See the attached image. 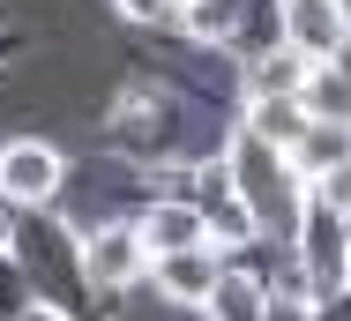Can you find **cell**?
I'll return each mask as SVG.
<instances>
[{
  "label": "cell",
  "instance_id": "cell-6",
  "mask_svg": "<svg viewBox=\"0 0 351 321\" xmlns=\"http://www.w3.org/2000/svg\"><path fill=\"white\" fill-rule=\"evenodd\" d=\"M142 247H149V261H157V254H187V247H202V209H187V202L149 209V217H142Z\"/></svg>",
  "mask_w": 351,
  "mask_h": 321
},
{
  "label": "cell",
  "instance_id": "cell-2",
  "mask_svg": "<svg viewBox=\"0 0 351 321\" xmlns=\"http://www.w3.org/2000/svg\"><path fill=\"white\" fill-rule=\"evenodd\" d=\"M232 187H239V202H247L254 217H277V209H284V187H291V165L277 157V142H262V134H239ZM284 217H291V209H284Z\"/></svg>",
  "mask_w": 351,
  "mask_h": 321
},
{
  "label": "cell",
  "instance_id": "cell-8",
  "mask_svg": "<svg viewBox=\"0 0 351 321\" xmlns=\"http://www.w3.org/2000/svg\"><path fill=\"white\" fill-rule=\"evenodd\" d=\"M306 128H314V112H306L299 97H254V112H247V134H262V142H277V150H299Z\"/></svg>",
  "mask_w": 351,
  "mask_h": 321
},
{
  "label": "cell",
  "instance_id": "cell-4",
  "mask_svg": "<svg viewBox=\"0 0 351 321\" xmlns=\"http://www.w3.org/2000/svg\"><path fill=\"white\" fill-rule=\"evenodd\" d=\"M142 261H149L142 224H112V232H97V239L82 247V269H90V284H97V292H105V284H135Z\"/></svg>",
  "mask_w": 351,
  "mask_h": 321
},
{
  "label": "cell",
  "instance_id": "cell-11",
  "mask_svg": "<svg viewBox=\"0 0 351 321\" xmlns=\"http://www.w3.org/2000/svg\"><path fill=\"white\" fill-rule=\"evenodd\" d=\"M232 15H239V0H195V15H187V23H195V38H224V30H232Z\"/></svg>",
  "mask_w": 351,
  "mask_h": 321
},
{
  "label": "cell",
  "instance_id": "cell-12",
  "mask_svg": "<svg viewBox=\"0 0 351 321\" xmlns=\"http://www.w3.org/2000/svg\"><path fill=\"white\" fill-rule=\"evenodd\" d=\"M120 15H128V23H165L172 0H120Z\"/></svg>",
  "mask_w": 351,
  "mask_h": 321
},
{
  "label": "cell",
  "instance_id": "cell-9",
  "mask_svg": "<svg viewBox=\"0 0 351 321\" xmlns=\"http://www.w3.org/2000/svg\"><path fill=\"white\" fill-rule=\"evenodd\" d=\"M262 314H269V299H262V284H254V276H217L210 321H262Z\"/></svg>",
  "mask_w": 351,
  "mask_h": 321
},
{
  "label": "cell",
  "instance_id": "cell-5",
  "mask_svg": "<svg viewBox=\"0 0 351 321\" xmlns=\"http://www.w3.org/2000/svg\"><path fill=\"white\" fill-rule=\"evenodd\" d=\"M291 165H299L306 180H329V172H344V165H351V120H314V128L299 134Z\"/></svg>",
  "mask_w": 351,
  "mask_h": 321
},
{
  "label": "cell",
  "instance_id": "cell-3",
  "mask_svg": "<svg viewBox=\"0 0 351 321\" xmlns=\"http://www.w3.org/2000/svg\"><path fill=\"white\" fill-rule=\"evenodd\" d=\"M53 187H60V150H45V142H8L0 150V194L8 202H45Z\"/></svg>",
  "mask_w": 351,
  "mask_h": 321
},
{
  "label": "cell",
  "instance_id": "cell-13",
  "mask_svg": "<svg viewBox=\"0 0 351 321\" xmlns=\"http://www.w3.org/2000/svg\"><path fill=\"white\" fill-rule=\"evenodd\" d=\"M322 187H329V202H337V217H351V165H344V172H329Z\"/></svg>",
  "mask_w": 351,
  "mask_h": 321
},
{
  "label": "cell",
  "instance_id": "cell-14",
  "mask_svg": "<svg viewBox=\"0 0 351 321\" xmlns=\"http://www.w3.org/2000/svg\"><path fill=\"white\" fill-rule=\"evenodd\" d=\"M262 321H306V299H269V314Z\"/></svg>",
  "mask_w": 351,
  "mask_h": 321
},
{
  "label": "cell",
  "instance_id": "cell-1",
  "mask_svg": "<svg viewBox=\"0 0 351 321\" xmlns=\"http://www.w3.org/2000/svg\"><path fill=\"white\" fill-rule=\"evenodd\" d=\"M277 15H284V45L306 53V60H337L351 45L344 0H277Z\"/></svg>",
  "mask_w": 351,
  "mask_h": 321
},
{
  "label": "cell",
  "instance_id": "cell-15",
  "mask_svg": "<svg viewBox=\"0 0 351 321\" xmlns=\"http://www.w3.org/2000/svg\"><path fill=\"white\" fill-rule=\"evenodd\" d=\"M344 261H351V217H344Z\"/></svg>",
  "mask_w": 351,
  "mask_h": 321
},
{
  "label": "cell",
  "instance_id": "cell-10",
  "mask_svg": "<svg viewBox=\"0 0 351 321\" xmlns=\"http://www.w3.org/2000/svg\"><path fill=\"white\" fill-rule=\"evenodd\" d=\"M306 90V53H269L254 60V97H299Z\"/></svg>",
  "mask_w": 351,
  "mask_h": 321
},
{
  "label": "cell",
  "instance_id": "cell-7",
  "mask_svg": "<svg viewBox=\"0 0 351 321\" xmlns=\"http://www.w3.org/2000/svg\"><path fill=\"white\" fill-rule=\"evenodd\" d=\"M217 276H224V269L210 261V247H187V254H157V284H165L172 299H210V292H217Z\"/></svg>",
  "mask_w": 351,
  "mask_h": 321
},
{
  "label": "cell",
  "instance_id": "cell-16",
  "mask_svg": "<svg viewBox=\"0 0 351 321\" xmlns=\"http://www.w3.org/2000/svg\"><path fill=\"white\" fill-rule=\"evenodd\" d=\"M23 321H60V314H23Z\"/></svg>",
  "mask_w": 351,
  "mask_h": 321
}]
</instances>
